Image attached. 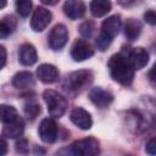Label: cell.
<instances>
[{"label":"cell","instance_id":"8","mask_svg":"<svg viewBox=\"0 0 156 156\" xmlns=\"http://www.w3.org/2000/svg\"><path fill=\"white\" fill-rule=\"evenodd\" d=\"M57 124L51 118H44L38 128L40 139L44 143H54L57 138Z\"/></svg>","mask_w":156,"mask_h":156},{"label":"cell","instance_id":"11","mask_svg":"<svg viewBox=\"0 0 156 156\" xmlns=\"http://www.w3.org/2000/svg\"><path fill=\"white\" fill-rule=\"evenodd\" d=\"M63 12L71 20H78L85 13V4L82 0H67L63 4Z\"/></svg>","mask_w":156,"mask_h":156},{"label":"cell","instance_id":"13","mask_svg":"<svg viewBox=\"0 0 156 156\" xmlns=\"http://www.w3.org/2000/svg\"><path fill=\"white\" fill-rule=\"evenodd\" d=\"M18 57H20V62L23 66H32L37 62L38 60V55H37V50L35 48L29 44H22L20 46V51H18Z\"/></svg>","mask_w":156,"mask_h":156},{"label":"cell","instance_id":"12","mask_svg":"<svg viewBox=\"0 0 156 156\" xmlns=\"http://www.w3.org/2000/svg\"><path fill=\"white\" fill-rule=\"evenodd\" d=\"M37 77L39 78L40 82L45 84H50L58 79V71L54 65L43 63L37 68Z\"/></svg>","mask_w":156,"mask_h":156},{"label":"cell","instance_id":"15","mask_svg":"<svg viewBox=\"0 0 156 156\" xmlns=\"http://www.w3.org/2000/svg\"><path fill=\"white\" fill-rule=\"evenodd\" d=\"M24 130V122L21 117H18L16 121L9 122V123H4V128H2V136L5 138H11V139H16V138H21V135L23 134Z\"/></svg>","mask_w":156,"mask_h":156},{"label":"cell","instance_id":"1","mask_svg":"<svg viewBox=\"0 0 156 156\" xmlns=\"http://www.w3.org/2000/svg\"><path fill=\"white\" fill-rule=\"evenodd\" d=\"M108 72L113 80L118 82L122 85H129L134 78V68L130 65L128 56L123 54H115L110 57L108 63Z\"/></svg>","mask_w":156,"mask_h":156},{"label":"cell","instance_id":"10","mask_svg":"<svg viewBox=\"0 0 156 156\" xmlns=\"http://www.w3.org/2000/svg\"><path fill=\"white\" fill-rule=\"evenodd\" d=\"M69 117H71V121L73 122V124H76L78 128H80L83 130H87V129L91 128V124H93L91 116L84 108H82V107L73 108Z\"/></svg>","mask_w":156,"mask_h":156},{"label":"cell","instance_id":"3","mask_svg":"<svg viewBox=\"0 0 156 156\" xmlns=\"http://www.w3.org/2000/svg\"><path fill=\"white\" fill-rule=\"evenodd\" d=\"M44 101L48 106L49 115L51 117H61L67 108V100L57 91L48 89L43 94Z\"/></svg>","mask_w":156,"mask_h":156},{"label":"cell","instance_id":"31","mask_svg":"<svg viewBox=\"0 0 156 156\" xmlns=\"http://www.w3.org/2000/svg\"><path fill=\"white\" fill-rule=\"evenodd\" d=\"M41 2L45 5H56L58 2V0H41Z\"/></svg>","mask_w":156,"mask_h":156},{"label":"cell","instance_id":"6","mask_svg":"<svg viewBox=\"0 0 156 156\" xmlns=\"http://www.w3.org/2000/svg\"><path fill=\"white\" fill-rule=\"evenodd\" d=\"M93 55H94V49L88 41L83 39H77L71 48V57L77 62L85 61L90 58Z\"/></svg>","mask_w":156,"mask_h":156},{"label":"cell","instance_id":"19","mask_svg":"<svg viewBox=\"0 0 156 156\" xmlns=\"http://www.w3.org/2000/svg\"><path fill=\"white\" fill-rule=\"evenodd\" d=\"M141 33V24L134 20V18H129L126 24H124V35L127 37V39L129 40H135Z\"/></svg>","mask_w":156,"mask_h":156},{"label":"cell","instance_id":"21","mask_svg":"<svg viewBox=\"0 0 156 156\" xmlns=\"http://www.w3.org/2000/svg\"><path fill=\"white\" fill-rule=\"evenodd\" d=\"M1 122L2 123H9L12 121H16L20 116L18 112L15 107L9 106V105H1Z\"/></svg>","mask_w":156,"mask_h":156},{"label":"cell","instance_id":"18","mask_svg":"<svg viewBox=\"0 0 156 156\" xmlns=\"http://www.w3.org/2000/svg\"><path fill=\"white\" fill-rule=\"evenodd\" d=\"M111 7H112V4L110 0H91L89 5L90 12L95 17L105 16L107 12H110Z\"/></svg>","mask_w":156,"mask_h":156},{"label":"cell","instance_id":"14","mask_svg":"<svg viewBox=\"0 0 156 156\" xmlns=\"http://www.w3.org/2000/svg\"><path fill=\"white\" fill-rule=\"evenodd\" d=\"M128 60L134 69H141L143 67L146 66L149 61V54L143 48H134L128 54Z\"/></svg>","mask_w":156,"mask_h":156},{"label":"cell","instance_id":"20","mask_svg":"<svg viewBox=\"0 0 156 156\" xmlns=\"http://www.w3.org/2000/svg\"><path fill=\"white\" fill-rule=\"evenodd\" d=\"M15 26H16V21H15V18L12 16L4 17L1 20V23H0V37L4 39L7 35H10L13 32Z\"/></svg>","mask_w":156,"mask_h":156},{"label":"cell","instance_id":"9","mask_svg":"<svg viewBox=\"0 0 156 156\" xmlns=\"http://www.w3.org/2000/svg\"><path fill=\"white\" fill-rule=\"evenodd\" d=\"M89 99L96 107L104 108L113 101V95L110 91L104 90L101 88H93L89 91Z\"/></svg>","mask_w":156,"mask_h":156},{"label":"cell","instance_id":"26","mask_svg":"<svg viewBox=\"0 0 156 156\" xmlns=\"http://www.w3.org/2000/svg\"><path fill=\"white\" fill-rule=\"evenodd\" d=\"M144 20L146 23L151 24V26H155L156 24V11L154 10H149L144 13Z\"/></svg>","mask_w":156,"mask_h":156},{"label":"cell","instance_id":"24","mask_svg":"<svg viewBox=\"0 0 156 156\" xmlns=\"http://www.w3.org/2000/svg\"><path fill=\"white\" fill-rule=\"evenodd\" d=\"M111 41H112V38L108 37L107 34H105V33L101 32V33L99 34L98 39H96V46H98L99 50L104 51V50H106V49L110 46Z\"/></svg>","mask_w":156,"mask_h":156},{"label":"cell","instance_id":"25","mask_svg":"<svg viewBox=\"0 0 156 156\" xmlns=\"http://www.w3.org/2000/svg\"><path fill=\"white\" fill-rule=\"evenodd\" d=\"M93 30H94V24L90 21H85L79 26V33L84 38H89L93 34Z\"/></svg>","mask_w":156,"mask_h":156},{"label":"cell","instance_id":"23","mask_svg":"<svg viewBox=\"0 0 156 156\" xmlns=\"http://www.w3.org/2000/svg\"><path fill=\"white\" fill-rule=\"evenodd\" d=\"M24 113L28 118L34 119L39 113H40V106L35 102H29L24 106Z\"/></svg>","mask_w":156,"mask_h":156},{"label":"cell","instance_id":"22","mask_svg":"<svg viewBox=\"0 0 156 156\" xmlns=\"http://www.w3.org/2000/svg\"><path fill=\"white\" fill-rule=\"evenodd\" d=\"M16 10L22 17H27L32 11V0H16Z\"/></svg>","mask_w":156,"mask_h":156},{"label":"cell","instance_id":"30","mask_svg":"<svg viewBox=\"0 0 156 156\" xmlns=\"http://www.w3.org/2000/svg\"><path fill=\"white\" fill-rule=\"evenodd\" d=\"M0 52H1V68L5 67V63H6V50H5V46H0Z\"/></svg>","mask_w":156,"mask_h":156},{"label":"cell","instance_id":"7","mask_svg":"<svg viewBox=\"0 0 156 156\" xmlns=\"http://www.w3.org/2000/svg\"><path fill=\"white\" fill-rule=\"evenodd\" d=\"M51 12L43 7V6H39L37 7V10L34 11L33 16H32V20H30V27L34 32H41L46 28V26L50 23L51 21Z\"/></svg>","mask_w":156,"mask_h":156},{"label":"cell","instance_id":"29","mask_svg":"<svg viewBox=\"0 0 156 156\" xmlns=\"http://www.w3.org/2000/svg\"><path fill=\"white\" fill-rule=\"evenodd\" d=\"M0 147H1L0 155H5V154H6V150H7V144H6L5 136H2V138L0 139Z\"/></svg>","mask_w":156,"mask_h":156},{"label":"cell","instance_id":"5","mask_svg":"<svg viewBox=\"0 0 156 156\" xmlns=\"http://www.w3.org/2000/svg\"><path fill=\"white\" fill-rule=\"evenodd\" d=\"M68 39V30L65 24H56L49 33L48 43L52 50L62 49Z\"/></svg>","mask_w":156,"mask_h":156},{"label":"cell","instance_id":"32","mask_svg":"<svg viewBox=\"0 0 156 156\" xmlns=\"http://www.w3.org/2000/svg\"><path fill=\"white\" fill-rule=\"evenodd\" d=\"M5 5H6V0H1V4H0V7H1V9H4V7H5Z\"/></svg>","mask_w":156,"mask_h":156},{"label":"cell","instance_id":"28","mask_svg":"<svg viewBox=\"0 0 156 156\" xmlns=\"http://www.w3.org/2000/svg\"><path fill=\"white\" fill-rule=\"evenodd\" d=\"M149 78L152 83H156V63H154V66L151 67V69L149 72Z\"/></svg>","mask_w":156,"mask_h":156},{"label":"cell","instance_id":"16","mask_svg":"<svg viewBox=\"0 0 156 156\" xmlns=\"http://www.w3.org/2000/svg\"><path fill=\"white\" fill-rule=\"evenodd\" d=\"M122 27V21H121V16L119 15H113L110 16L108 18H106L102 22L101 26V32L107 34L108 37H111L112 39L119 33V29Z\"/></svg>","mask_w":156,"mask_h":156},{"label":"cell","instance_id":"17","mask_svg":"<svg viewBox=\"0 0 156 156\" xmlns=\"http://www.w3.org/2000/svg\"><path fill=\"white\" fill-rule=\"evenodd\" d=\"M12 85L17 89H28L34 85L33 74L28 71H21L12 78Z\"/></svg>","mask_w":156,"mask_h":156},{"label":"cell","instance_id":"2","mask_svg":"<svg viewBox=\"0 0 156 156\" xmlns=\"http://www.w3.org/2000/svg\"><path fill=\"white\" fill-rule=\"evenodd\" d=\"M93 82V72L89 69H80L69 73L66 77L65 85L72 93H80Z\"/></svg>","mask_w":156,"mask_h":156},{"label":"cell","instance_id":"4","mask_svg":"<svg viewBox=\"0 0 156 156\" xmlns=\"http://www.w3.org/2000/svg\"><path fill=\"white\" fill-rule=\"evenodd\" d=\"M99 141L95 138H84L71 145V151L79 156H94L99 154Z\"/></svg>","mask_w":156,"mask_h":156},{"label":"cell","instance_id":"27","mask_svg":"<svg viewBox=\"0 0 156 156\" xmlns=\"http://www.w3.org/2000/svg\"><path fill=\"white\" fill-rule=\"evenodd\" d=\"M145 151L150 155H156V136L155 138H151L146 145H145Z\"/></svg>","mask_w":156,"mask_h":156}]
</instances>
